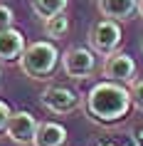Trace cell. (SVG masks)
Here are the masks:
<instances>
[{"instance_id": "1", "label": "cell", "mask_w": 143, "mask_h": 146, "mask_svg": "<svg viewBox=\"0 0 143 146\" xmlns=\"http://www.w3.org/2000/svg\"><path fill=\"white\" fill-rule=\"evenodd\" d=\"M133 107V97L131 89L123 87V82H113V79H104L89 89L86 99H84V111L94 124H116L123 116H128Z\"/></svg>"}, {"instance_id": "2", "label": "cell", "mask_w": 143, "mask_h": 146, "mask_svg": "<svg viewBox=\"0 0 143 146\" xmlns=\"http://www.w3.org/2000/svg\"><path fill=\"white\" fill-rule=\"evenodd\" d=\"M57 67H59V50L49 40H40V42L27 45L20 57V69L30 79H37V82L49 79L57 72Z\"/></svg>"}, {"instance_id": "3", "label": "cell", "mask_w": 143, "mask_h": 146, "mask_svg": "<svg viewBox=\"0 0 143 146\" xmlns=\"http://www.w3.org/2000/svg\"><path fill=\"white\" fill-rule=\"evenodd\" d=\"M121 25L119 20H111V17H101L91 25L89 30V45L91 50L101 57H109L111 52H116L121 45Z\"/></svg>"}, {"instance_id": "4", "label": "cell", "mask_w": 143, "mask_h": 146, "mask_svg": "<svg viewBox=\"0 0 143 146\" xmlns=\"http://www.w3.org/2000/svg\"><path fill=\"white\" fill-rule=\"evenodd\" d=\"M40 102H42V107H47L52 114H69V111H74V109L82 104V97H79V92L69 89V87L49 84L47 89H42Z\"/></svg>"}, {"instance_id": "5", "label": "cell", "mask_w": 143, "mask_h": 146, "mask_svg": "<svg viewBox=\"0 0 143 146\" xmlns=\"http://www.w3.org/2000/svg\"><path fill=\"white\" fill-rule=\"evenodd\" d=\"M62 69L64 74L72 79H86L96 69V57L94 50L86 47H69L67 52L62 54Z\"/></svg>"}, {"instance_id": "6", "label": "cell", "mask_w": 143, "mask_h": 146, "mask_svg": "<svg viewBox=\"0 0 143 146\" xmlns=\"http://www.w3.org/2000/svg\"><path fill=\"white\" fill-rule=\"evenodd\" d=\"M104 77L113 79V82H123V84L133 82V77H136L133 57L126 54V52H111L104 62Z\"/></svg>"}, {"instance_id": "7", "label": "cell", "mask_w": 143, "mask_h": 146, "mask_svg": "<svg viewBox=\"0 0 143 146\" xmlns=\"http://www.w3.org/2000/svg\"><path fill=\"white\" fill-rule=\"evenodd\" d=\"M35 131H37V121H35V116H32L30 111H13L5 134H8L15 144L27 146V144L35 141Z\"/></svg>"}, {"instance_id": "8", "label": "cell", "mask_w": 143, "mask_h": 146, "mask_svg": "<svg viewBox=\"0 0 143 146\" xmlns=\"http://www.w3.org/2000/svg\"><path fill=\"white\" fill-rule=\"evenodd\" d=\"M25 52V35L17 27H8L0 32V62H15Z\"/></svg>"}, {"instance_id": "9", "label": "cell", "mask_w": 143, "mask_h": 146, "mask_svg": "<svg viewBox=\"0 0 143 146\" xmlns=\"http://www.w3.org/2000/svg\"><path fill=\"white\" fill-rule=\"evenodd\" d=\"M32 146H67V129L57 121H40Z\"/></svg>"}, {"instance_id": "10", "label": "cell", "mask_w": 143, "mask_h": 146, "mask_svg": "<svg viewBox=\"0 0 143 146\" xmlns=\"http://www.w3.org/2000/svg\"><path fill=\"white\" fill-rule=\"evenodd\" d=\"M99 13L104 17H111V20H131V17L138 13V0H96Z\"/></svg>"}, {"instance_id": "11", "label": "cell", "mask_w": 143, "mask_h": 146, "mask_svg": "<svg viewBox=\"0 0 143 146\" xmlns=\"http://www.w3.org/2000/svg\"><path fill=\"white\" fill-rule=\"evenodd\" d=\"M67 3L69 0H32V10L37 17H52V15H59L67 10Z\"/></svg>"}, {"instance_id": "12", "label": "cell", "mask_w": 143, "mask_h": 146, "mask_svg": "<svg viewBox=\"0 0 143 146\" xmlns=\"http://www.w3.org/2000/svg\"><path fill=\"white\" fill-rule=\"evenodd\" d=\"M45 32H47V37H52V40L64 37V35L69 32V17L64 15V13L47 17V20H45Z\"/></svg>"}, {"instance_id": "13", "label": "cell", "mask_w": 143, "mask_h": 146, "mask_svg": "<svg viewBox=\"0 0 143 146\" xmlns=\"http://www.w3.org/2000/svg\"><path fill=\"white\" fill-rule=\"evenodd\" d=\"M13 25H15V13H13L8 5L0 3V32L8 30V27H13Z\"/></svg>"}, {"instance_id": "14", "label": "cell", "mask_w": 143, "mask_h": 146, "mask_svg": "<svg viewBox=\"0 0 143 146\" xmlns=\"http://www.w3.org/2000/svg\"><path fill=\"white\" fill-rule=\"evenodd\" d=\"M131 97H133L136 107L143 109V79H133L131 82Z\"/></svg>"}, {"instance_id": "15", "label": "cell", "mask_w": 143, "mask_h": 146, "mask_svg": "<svg viewBox=\"0 0 143 146\" xmlns=\"http://www.w3.org/2000/svg\"><path fill=\"white\" fill-rule=\"evenodd\" d=\"M10 116H13V109H10V104L0 99V134H3V131L8 129V121H10Z\"/></svg>"}, {"instance_id": "16", "label": "cell", "mask_w": 143, "mask_h": 146, "mask_svg": "<svg viewBox=\"0 0 143 146\" xmlns=\"http://www.w3.org/2000/svg\"><path fill=\"white\" fill-rule=\"evenodd\" d=\"M131 139L136 146H143V126H133L131 129Z\"/></svg>"}, {"instance_id": "17", "label": "cell", "mask_w": 143, "mask_h": 146, "mask_svg": "<svg viewBox=\"0 0 143 146\" xmlns=\"http://www.w3.org/2000/svg\"><path fill=\"white\" fill-rule=\"evenodd\" d=\"M96 146H119V141H111V139H104V141H99Z\"/></svg>"}, {"instance_id": "18", "label": "cell", "mask_w": 143, "mask_h": 146, "mask_svg": "<svg viewBox=\"0 0 143 146\" xmlns=\"http://www.w3.org/2000/svg\"><path fill=\"white\" fill-rule=\"evenodd\" d=\"M138 13H141V17H143V0H138Z\"/></svg>"}, {"instance_id": "19", "label": "cell", "mask_w": 143, "mask_h": 146, "mask_svg": "<svg viewBox=\"0 0 143 146\" xmlns=\"http://www.w3.org/2000/svg\"><path fill=\"white\" fill-rule=\"evenodd\" d=\"M0 87H3V69H0Z\"/></svg>"}, {"instance_id": "20", "label": "cell", "mask_w": 143, "mask_h": 146, "mask_svg": "<svg viewBox=\"0 0 143 146\" xmlns=\"http://www.w3.org/2000/svg\"><path fill=\"white\" fill-rule=\"evenodd\" d=\"M141 47H143V45H141Z\"/></svg>"}]
</instances>
